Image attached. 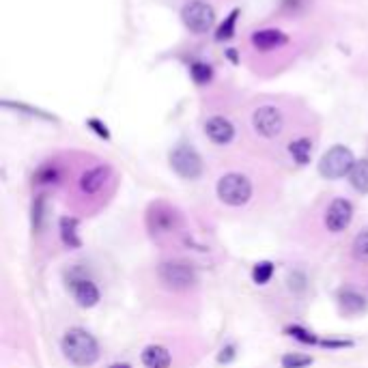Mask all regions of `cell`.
I'll return each mask as SVG.
<instances>
[{
    "mask_svg": "<svg viewBox=\"0 0 368 368\" xmlns=\"http://www.w3.org/2000/svg\"><path fill=\"white\" fill-rule=\"evenodd\" d=\"M60 351L76 368H91L100 362L102 347L95 336L84 327H69L60 338Z\"/></svg>",
    "mask_w": 368,
    "mask_h": 368,
    "instance_id": "cell-1",
    "label": "cell"
},
{
    "mask_svg": "<svg viewBox=\"0 0 368 368\" xmlns=\"http://www.w3.org/2000/svg\"><path fill=\"white\" fill-rule=\"evenodd\" d=\"M216 194L227 207H246L254 196L252 181L242 172H227L216 183Z\"/></svg>",
    "mask_w": 368,
    "mask_h": 368,
    "instance_id": "cell-2",
    "label": "cell"
},
{
    "mask_svg": "<svg viewBox=\"0 0 368 368\" xmlns=\"http://www.w3.org/2000/svg\"><path fill=\"white\" fill-rule=\"evenodd\" d=\"M356 155L349 147L345 145H332L323 155L319 159L317 164V170L321 174L323 179L327 181H338V179H345L349 177V172L354 170L356 166Z\"/></svg>",
    "mask_w": 368,
    "mask_h": 368,
    "instance_id": "cell-3",
    "label": "cell"
},
{
    "mask_svg": "<svg viewBox=\"0 0 368 368\" xmlns=\"http://www.w3.org/2000/svg\"><path fill=\"white\" fill-rule=\"evenodd\" d=\"M157 278L170 291H189L198 282V271L187 261L172 259L157 265Z\"/></svg>",
    "mask_w": 368,
    "mask_h": 368,
    "instance_id": "cell-4",
    "label": "cell"
},
{
    "mask_svg": "<svg viewBox=\"0 0 368 368\" xmlns=\"http://www.w3.org/2000/svg\"><path fill=\"white\" fill-rule=\"evenodd\" d=\"M168 164L172 172L185 181H196L205 174V162L200 153L192 145H187V142H179V145H174L170 149Z\"/></svg>",
    "mask_w": 368,
    "mask_h": 368,
    "instance_id": "cell-5",
    "label": "cell"
},
{
    "mask_svg": "<svg viewBox=\"0 0 368 368\" xmlns=\"http://www.w3.org/2000/svg\"><path fill=\"white\" fill-rule=\"evenodd\" d=\"M252 130L257 136L265 138V140H276L284 134V127H286V117L280 106L274 104H263L257 106L252 110Z\"/></svg>",
    "mask_w": 368,
    "mask_h": 368,
    "instance_id": "cell-6",
    "label": "cell"
},
{
    "mask_svg": "<svg viewBox=\"0 0 368 368\" xmlns=\"http://www.w3.org/2000/svg\"><path fill=\"white\" fill-rule=\"evenodd\" d=\"M181 22L192 35H207L216 24V9L207 0H189L181 7Z\"/></svg>",
    "mask_w": 368,
    "mask_h": 368,
    "instance_id": "cell-7",
    "label": "cell"
},
{
    "mask_svg": "<svg viewBox=\"0 0 368 368\" xmlns=\"http://www.w3.org/2000/svg\"><path fill=\"white\" fill-rule=\"evenodd\" d=\"M67 289L71 293V297L76 299V303L80 308H95L102 301V291L100 286L95 284L93 278L84 276L82 271H71L67 276Z\"/></svg>",
    "mask_w": 368,
    "mask_h": 368,
    "instance_id": "cell-8",
    "label": "cell"
},
{
    "mask_svg": "<svg viewBox=\"0 0 368 368\" xmlns=\"http://www.w3.org/2000/svg\"><path fill=\"white\" fill-rule=\"evenodd\" d=\"M147 227L155 235L174 233L179 227V214H177V209H172L168 203L157 200L149 207V211H147Z\"/></svg>",
    "mask_w": 368,
    "mask_h": 368,
    "instance_id": "cell-9",
    "label": "cell"
},
{
    "mask_svg": "<svg viewBox=\"0 0 368 368\" xmlns=\"http://www.w3.org/2000/svg\"><path fill=\"white\" fill-rule=\"evenodd\" d=\"M354 203L349 198H334L325 209V229L334 235L345 233L354 222Z\"/></svg>",
    "mask_w": 368,
    "mask_h": 368,
    "instance_id": "cell-10",
    "label": "cell"
},
{
    "mask_svg": "<svg viewBox=\"0 0 368 368\" xmlns=\"http://www.w3.org/2000/svg\"><path fill=\"white\" fill-rule=\"evenodd\" d=\"M203 132L218 147L231 145V142L235 140V136H237V130H235L233 121L227 119V117H222V115L207 117L205 123H203Z\"/></svg>",
    "mask_w": 368,
    "mask_h": 368,
    "instance_id": "cell-11",
    "label": "cell"
},
{
    "mask_svg": "<svg viewBox=\"0 0 368 368\" xmlns=\"http://www.w3.org/2000/svg\"><path fill=\"white\" fill-rule=\"evenodd\" d=\"M110 174H112V168L108 164H97V166H93V168H87L82 174H80L78 187H80V192H82V194L95 196V194H100V192L104 189V185L110 179Z\"/></svg>",
    "mask_w": 368,
    "mask_h": 368,
    "instance_id": "cell-12",
    "label": "cell"
},
{
    "mask_svg": "<svg viewBox=\"0 0 368 368\" xmlns=\"http://www.w3.org/2000/svg\"><path fill=\"white\" fill-rule=\"evenodd\" d=\"M289 43V35L280 28H259L250 35V45L259 52H274Z\"/></svg>",
    "mask_w": 368,
    "mask_h": 368,
    "instance_id": "cell-13",
    "label": "cell"
},
{
    "mask_svg": "<svg viewBox=\"0 0 368 368\" xmlns=\"http://www.w3.org/2000/svg\"><path fill=\"white\" fill-rule=\"evenodd\" d=\"M336 301H338V308L343 314H349V317H356V314H362L368 310V299L356 291V289H341L336 293Z\"/></svg>",
    "mask_w": 368,
    "mask_h": 368,
    "instance_id": "cell-14",
    "label": "cell"
},
{
    "mask_svg": "<svg viewBox=\"0 0 368 368\" xmlns=\"http://www.w3.org/2000/svg\"><path fill=\"white\" fill-rule=\"evenodd\" d=\"M58 235L60 242L69 250L82 248V237H80V220L76 216H62L58 220Z\"/></svg>",
    "mask_w": 368,
    "mask_h": 368,
    "instance_id": "cell-15",
    "label": "cell"
},
{
    "mask_svg": "<svg viewBox=\"0 0 368 368\" xmlns=\"http://www.w3.org/2000/svg\"><path fill=\"white\" fill-rule=\"evenodd\" d=\"M140 362L145 368H170L172 356L164 345H149L140 354Z\"/></svg>",
    "mask_w": 368,
    "mask_h": 368,
    "instance_id": "cell-16",
    "label": "cell"
},
{
    "mask_svg": "<svg viewBox=\"0 0 368 368\" xmlns=\"http://www.w3.org/2000/svg\"><path fill=\"white\" fill-rule=\"evenodd\" d=\"M286 149H289V155H291V159L297 166H308L310 159H312L314 145H312V140L308 136H299V138L291 140Z\"/></svg>",
    "mask_w": 368,
    "mask_h": 368,
    "instance_id": "cell-17",
    "label": "cell"
},
{
    "mask_svg": "<svg viewBox=\"0 0 368 368\" xmlns=\"http://www.w3.org/2000/svg\"><path fill=\"white\" fill-rule=\"evenodd\" d=\"M45 218H47V196L37 194L30 203V229L35 235H39L45 227Z\"/></svg>",
    "mask_w": 368,
    "mask_h": 368,
    "instance_id": "cell-18",
    "label": "cell"
},
{
    "mask_svg": "<svg viewBox=\"0 0 368 368\" xmlns=\"http://www.w3.org/2000/svg\"><path fill=\"white\" fill-rule=\"evenodd\" d=\"M349 183L354 187L358 194L368 196V157H362L356 162L354 170L349 172Z\"/></svg>",
    "mask_w": 368,
    "mask_h": 368,
    "instance_id": "cell-19",
    "label": "cell"
},
{
    "mask_svg": "<svg viewBox=\"0 0 368 368\" xmlns=\"http://www.w3.org/2000/svg\"><path fill=\"white\" fill-rule=\"evenodd\" d=\"M239 15H242V9L235 7V9L227 15V20H224V22L216 28V35H214V39H216L218 43H222V41H229V39H233V37H235V33H237V20H239Z\"/></svg>",
    "mask_w": 368,
    "mask_h": 368,
    "instance_id": "cell-20",
    "label": "cell"
},
{
    "mask_svg": "<svg viewBox=\"0 0 368 368\" xmlns=\"http://www.w3.org/2000/svg\"><path fill=\"white\" fill-rule=\"evenodd\" d=\"M58 181H60V168L56 166V162L41 164L33 174V183L37 185H54Z\"/></svg>",
    "mask_w": 368,
    "mask_h": 368,
    "instance_id": "cell-21",
    "label": "cell"
},
{
    "mask_svg": "<svg viewBox=\"0 0 368 368\" xmlns=\"http://www.w3.org/2000/svg\"><path fill=\"white\" fill-rule=\"evenodd\" d=\"M189 78L196 87H207L214 80V67L205 60L189 62Z\"/></svg>",
    "mask_w": 368,
    "mask_h": 368,
    "instance_id": "cell-22",
    "label": "cell"
},
{
    "mask_svg": "<svg viewBox=\"0 0 368 368\" xmlns=\"http://www.w3.org/2000/svg\"><path fill=\"white\" fill-rule=\"evenodd\" d=\"M284 334L291 336L293 341H297L301 345H308V347H319V345H321V338H319V336L312 330L303 327V325H297V323L295 325H286Z\"/></svg>",
    "mask_w": 368,
    "mask_h": 368,
    "instance_id": "cell-23",
    "label": "cell"
},
{
    "mask_svg": "<svg viewBox=\"0 0 368 368\" xmlns=\"http://www.w3.org/2000/svg\"><path fill=\"white\" fill-rule=\"evenodd\" d=\"M274 274H276V263H271V261H259L257 265L252 267V282L259 284V286H265V284L271 282Z\"/></svg>",
    "mask_w": 368,
    "mask_h": 368,
    "instance_id": "cell-24",
    "label": "cell"
},
{
    "mask_svg": "<svg viewBox=\"0 0 368 368\" xmlns=\"http://www.w3.org/2000/svg\"><path fill=\"white\" fill-rule=\"evenodd\" d=\"M3 108H9V110H18V112H24V115H30V117H39L43 121H58L54 115L45 110H39V108H33V106H26V104H20V102H11V100H3Z\"/></svg>",
    "mask_w": 368,
    "mask_h": 368,
    "instance_id": "cell-25",
    "label": "cell"
},
{
    "mask_svg": "<svg viewBox=\"0 0 368 368\" xmlns=\"http://www.w3.org/2000/svg\"><path fill=\"white\" fill-rule=\"evenodd\" d=\"M351 254H354L356 261H368V229H362L354 244H351Z\"/></svg>",
    "mask_w": 368,
    "mask_h": 368,
    "instance_id": "cell-26",
    "label": "cell"
},
{
    "mask_svg": "<svg viewBox=\"0 0 368 368\" xmlns=\"http://www.w3.org/2000/svg\"><path fill=\"white\" fill-rule=\"evenodd\" d=\"M312 362H314L312 356H306V354H284L280 358L282 368H308Z\"/></svg>",
    "mask_w": 368,
    "mask_h": 368,
    "instance_id": "cell-27",
    "label": "cell"
},
{
    "mask_svg": "<svg viewBox=\"0 0 368 368\" xmlns=\"http://www.w3.org/2000/svg\"><path fill=\"white\" fill-rule=\"evenodd\" d=\"M87 127L89 130L97 136V138H102V140H110L112 138V134H110V130H108V125L102 121V119H97V117H91V119H87Z\"/></svg>",
    "mask_w": 368,
    "mask_h": 368,
    "instance_id": "cell-28",
    "label": "cell"
},
{
    "mask_svg": "<svg viewBox=\"0 0 368 368\" xmlns=\"http://www.w3.org/2000/svg\"><path fill=\"white\" fill-rule=\"evenodd\" d=\"M235 358H237V345L235 343H229V345H224L220 351H218V364H231V362H235Z\"/></svg>",
    "mask_w": 368,
    "mask_h": 368,
    "instance_id": "cell-29",
    "label": "cell"
},
{
    "mask_svg": "<svg viewBox=\"0 0 368 368\" xmlns=\"http://www.w3.org/2000/svg\"><path fill=\"white\" fill-rule=\"evenodd\" d=\"M306 276H303L301 274V271H291V274H289V286H291V289L293 291H306Z\"/></svg>",
    "mask_w": 368,
    "mask_h": 368,
    "instance_id": "cell-30",
    "label": "cell"
},
{
    "mask_svg": "<svg viewBox=\"0 0 368 368\" xmlns=\"http://www.w3.org/2000/svg\"><path fill=\"white\" fill-rule=\"evenodd\" d=\"M319 347H323L327 351H336V349H347V347H354V341H336V338H327L323 341L321 338V345Z\"/></svg>",
    "mask_w": 368,
    "mask_h": 368,
    "instance_id": "cell-31",
    "label": "cell"
},
{
    "mask_svg": "<svg viewBox=\"0 0 368 368\" xmlns=\"http://www.w3.org/2000/svg\"><path fill=\"white\" fill-rule=\"evenodd\" d=\"M227 58L233 62V65H237V62H239V56H237V50H235V47H229V50H227Z\"/></svg>",
    "mask_w": 368,
    "mask_h": 368,
    "instance_id": "cell-32",
    "label": "cell"
},
{
    "mask_svg": "<svg viewBox=\"0 0 368 368\" xmlns=\"http://www.w3.org/2000/svg\"><path fill=\"white\" fill-rule=\"evenodd\" d=\"M110 368H132V366L125 362H117V364H110Z\"/></svg>",
    "mask_w": 368,
    "mask_h": 368,
    "instance_id": "cell-33",
    "label": "cell"
}]
</instances>
